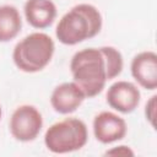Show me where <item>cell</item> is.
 I'll return each instance as SVG.
<instances>
[{
    "mask_svg": "<svg viewBox=\"0 0 157 157\" xmlns=\"http://www.w3.org/2000/svg\"><path fill=\"white\" fill-rule=\"evenodd\" d=\"M123 65L121 53L114 47L86 48L74 54L70 71L86 98H92L103 91L107 81L120 75Z\"/></svg>",
    "mask_w": 157,
    "mask_h": 157,
    "instance_id": "6da1fadb",
    "label": "cell"
},
{
    "mask_svg": "<svg viewBox=\"0 0 157 157\" xmlns=\"http://www.w3.org/2000/svg\"><path fill=\"white\" fill-rule=\"evenodd\" d=\"M102 15L91 4H78L69 10L55 28V36L65 45H75L96 37L102 29Z\"/></svg>",
    "mask_w": 157,
    "mask_h": 157,
    "instance_id": "7a4b0ae2",
    "label": "cell"
},
{
    "mask_svg": "<svg viewBox=\"0 0 157 157\" xmlns=\"http://www.w3.org/2000/svg\"><path fill=\"white\" fill-rule=\"evenodd\" d=\"M54 50V40L47 33L33 32L15 45L12 60L18 70L33 74L43 70L50 63Z\"/></svg>",
    "mask_w": 157,
    "mask_h": 157,
    "instance_id": "3957f363",
    "label": "cell"
},
{
    "mask_svg": "<svg viewBox=\"0 0 157 157\" xmlns=\"http://www.w3.org/2000/svg\"><path fill=\"white\" fill-rule=\"evenodd\" d=\"M88 140L86 124L77 118H66L50 125L44 134V145L53 153L81 150Z\"/></svg>",
    "mask_w": 157,
    "mask_h": 157,
    "instance_id": "277c9868",
    "label": "cell"
},
{
    "mask_svg": "<svg viewBox=\"0 0 157 157\" xmlns=\"http://www.w3.org/2000/svg\"><path fill=\"white\" fill-rule=\"evenodd\" d=\"M43 126V118L40 112L31 104H22L17 107L9 123L11 135L21 142L33 141L40 132Z\"/></svg>",
    "mask_w": 157,
    "mask_h": 157,
    "instance_id": "5b68a950",
    "label": "cell"
},
{
    "mask_svg": "<svg viewBox=\"0 0 157 157\" xmlns=\"http://www.w3.org/2000/svg\"><path fill=\"white\" fill-rule=\"evenodd\" d=\"M107 103L114 110L123 114L134 112L140 104V90L129 81H117L107 91Z\"/></svg>",
    "mask_w": 157,
    "mask_h": 157,
    "instance_id": "8992f818",
    "label": "cell"
},
{
    "mask_svg": "<svg viewBox=\"0 0 157 157\" xmlns=\"http://www.w3.org/2000/svg\"><path fill=\"white\" fill-rule=\"evenodd\" d=\"M126 131L125 120L113 112H101L93 119V135L101 144H112L123 140Z\"/></svg>",
    "mask_w": 157,
    "mask_h": 157,
    "instance_id": "52a82bcc",
    "label": "cell"
},
{
    "mask_svg": "<svg viewBox=\"0 0 157 157\" xmlns=\"http://www.w3.org/2000/svg\"><path fill=\"white\" fill-rule=\"evenodd\" d=\"M134 80L144 88H157V55L155 52H141L134 56L130 65Z\"/></svg>",
    "mask_w": 157,
    "mask_h": 157,
    "instance_id": "ba28073f",
    "label": "cell"
},
{
    "mask_svg": "<svg viewBox=\"0 0 157 157\" xmlns=\"http://www.w3.org/2000/svg\"><path fill=\"white\" fill-rule=\"evenodd\" d=\"M86 99L83 91L72 81L56 86L50 96V104L59 114L74 113Z\"/></svg>",
    "mask_w": 157,
    "mask_h": 157,
    "instance_id": "9c48e42d",
    "label": "cell"
},
{
    "mask_svg": "<svg viewBox=\"0 0 157 157\" xmlns=\"http://www.w3.org/2000/svg\"><path fill=\"white\" fill-rule=\"evenodd\" d=\"M23 11L27 22L38 29L49 27L56 17V6L52 0H27Z\"/></svg>",
    "mask_w": 157,
    "mask_h": 157,
    "instance_id": "30bf717a",
    "label": "cell"
},
{
    "mask_svg": "<svg viewBox=\"0 0 157 157\" xmlns=\"http://www.w3.org/2000/svg\"><path fill=\"white\" fill-rule=\"evenodd\" d=\"M22 28L18 10L12 5L0 6V42H9L17 37Z\"/></svg>",
    "mask_w": 157,
    "mask_h": 157,
    "instance_id": "8fae6325",
    "label": "cell"
},
{
    "mask_svg": "<svg viewBox=\"0 0 157 157\" xmlns=\"http://www.w3.org/2000/svg\"><path fill=\"white\" fill-rule=\"evenodd\" d=\"M156 98H157L156 94L152 96L150 98V101L145 105V115H146V119L150 121V124L152 126H155V118H156Z\"/></svg>",
    "mask_w": 157,
    "mask_h": 157,
    "instance_id": "7c38bea8",
    "label": "cell"
},
{
    "mask_svg": "<svg viewBox=\"0 0 157 157\" xmlns=\"http://www.w3.org/2000/svg\"><path fill=\"white\" fill-rule=\"evenodd\" d=\"M105 155H118V156H134V151L130 150L128 146H118L112 150H108Z\"/></svg>",
    "mask_w": 157,
    "mask_h": 157,
    "instance_id": "4fadbf2b",
    "label": "cell"
},
{
    "mask_svg": "<svg viewBox=\"0 0 157 157\" xmlns=\"http://www.w3.org/2000/svg\"><path fill=\"white\" fill-rule=\"evenodd\" d=\"M1 115H2V110H1V105H0V120H1Z\"/></svg>",
    "mask_w": 157,
    "mask_h": 157,
    "instance_id": "5bb4252c",
    "label": "cell"
}]
</instances>
